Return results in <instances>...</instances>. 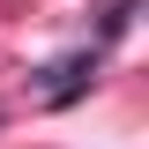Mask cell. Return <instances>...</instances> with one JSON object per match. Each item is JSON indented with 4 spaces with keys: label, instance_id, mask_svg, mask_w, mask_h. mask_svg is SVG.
Instances as JSON below:
<instances>
[{
    "label": "cell",
    "instance_id": "1",
    "mask_svg": "<svg viewBox=\"0 0 149 149\" xmlns=\"http://www.w3.org/2000/svg\"><path fill=\"white\" fill-rule=\"evenodd\" d=\"M90 74H97V52H74L52 67V82H45V104H74V97L90 90Z\"/></svg>",
    "mask_w": 149,
    "mask_h": 149
},
{
    "label": "cell",
    "instance_id": "2",
    "mask_svg": "<svg viewBox=\"0 0 149 149\" xmlns=\"http://www.w3.org/2000/svg\"><path fill=\"white\" fill-rule=\"evenodd\" d=\"M134 8H142V0H104V22H97V37L112 45V37H119V30L134 22Z\"/></svg>",
    "mask_w": 149,
    "mask_h": 149
}]
</instances>
